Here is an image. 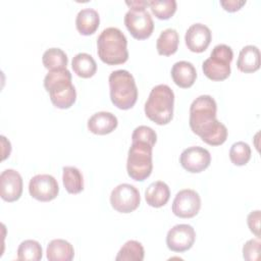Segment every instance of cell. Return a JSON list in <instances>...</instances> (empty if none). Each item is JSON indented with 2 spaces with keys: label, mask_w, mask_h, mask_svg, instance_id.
Returning <instances> with one entry per match:
<instances>
[{
  "label": "cell",
  "mask_w": 261,
  "mask_h": 261,
  "mask_svg": "<svg viewBox=\"0 0 261 261\" xmlns=\"http://www.w3.org/2000/svg\"><path fill=\"white\" fill-rule=\"evenodd\" d=\"M216 101L210 95L199 96L190 106L191 129L211 146H219L227 138V128L216 118Z\"/></svg>",
  "instance_id": "obj_1"
},
{
  "label": "cell",
  "mask_w": 261,
  "mask_h": 261,
  "mask_svg": "<svg viewBox=\"0 0 261 261\" xmlns=\"http://www.w3.org/2000/svg\"><path fill=\"white\" fill-rule=\"evenodd\" d=\"M44 87L53 105L60 109L71 107L76 100V91L67 68L49 70L44 79Z\"/></svg>",
  "instance_id": "obj_2"
},
{
  "label": "cell",
  "mask_w": 261,
  "mask_h": 261,
  "mask_svg": "<svg viewBox=\"0 0 261 261\" xmlns=\"http://www.w3.org/2000/svg\"><path fill=\"white\" fill-rule=\"evenodd\" d=\"M97 53L106 64L124 63L128 59L125 35L118 28L109 27L104 29L97 39Z\"/></svg>",
  "instance_id": "obj_3"
},
{
  "label": "cell",
  "mask_w": 261,
  "mask_h": 261,
  "mask_svg": "<svg viewBox=\"0 0 261 261\" xmlns=\"http://www.w3.org/2000/svg\"><path fill=\"white\" fill-rule=\"evenodd\" d=\"M174 93L167 85L155 86L145 103V114L153 122L163 125L170 122L173 117Z\"/></svg>",
  "instance_id": "obj_4"
},
{
  "label": "cell",
  "mask_w": 261,
  "mask_h": 261,
  "mask_svg": "<svg viewBox=\"0 0 261 261\" xmlns=\"http://www.w3.org/2000/svg\"><path fill=\"white\" fill-rule=\"evenodd\" d=\"M111 102L119 109L132 108L138 99V88L133 74L125 69H117L109 74Z\"/></svg>",
  "instance_id": "obj_5"
},
{
  "label": "cell",
  "mask_w": 261,
  "mask_h": 261,
  "mask_svg": "<svg viewBox=\"0 0 261 261\" xmlns=\"http://www.w3.org/2000/svg\"><path fill=\"white\" fill-rule=\"evenodd\" d=\"M153 146L141 141H132L129 147L126 170L129 177L137 181H143L150 176L153 169Z\"/></svg>",
  "instance_id": "obj_6"
},
{
  "label": "cell",
  "mask_w": 261,
  "mask_h": 261,
  "mask_svg": "<svg viewBox=\"0 0 261 261\" xmlns=\"http://www.w3.org/2000/svg\"><path fill=\"white\" fill-rule=\"evenodd\" d=\"M233 58L232 49L225 44L214 46L210 57L202 63L204 74L212 81H223L230 74V62Z\"/></svg>",
  "instance_id": "obj_7"
},
{
  "label": "cell",
  "mask_w": 261,
  "mask_h": 261,
  "mask_svg": "<svg viewBox=\"0 0 261 261\" xmlns=\"http://www.w3.org/2000/svg\"><path fill=\"white\" fill-rule=\"evenodd\" d=\"M124 24L137 40L149 38L154 30L153 18L145 6L129 7L124 15Z\"/></svg>",
  "instance_id": "obj_8"
},
{
  "label": "cell",
  "mask_w": 261,
  "mask_h": 261,
  "mask_svg": "<svg viewBox=\"0 0 261 261\" xmlns=\"http://www.w3.org/2000/svg\"><path fill=\"white\" fill-rule=\"evenodd\" d=\"M141 202L139 190L130 184L116 186L110 194V204L120 213H130L136 210Z\"/></svg>",
  "instance_id": "obj_9"
},
{
  "label": "cell",
  "mask_w": 261,
  "mask_h": 261,
  "mask_svg": "<svg viewBox=\"0 0 261 261\" xmlns=\"http://www.w3.org/2000/svg\"><path fill=\"white\" fill-rule=\"evenodd\" d=\"M201 208V198L192 189L180 190L172 202V212L180 218H192L198 214Z\"/></svg>",
  "instance_id": "obj_10"
},
{
  "label": "cell",
  "mask_w": 261,
  "mask_h": 261,
  "mask_svg": "<svg viewBox=\"0 0 261 261\" xmlns=\"http://www.w3.org/2000/svg\"><path fill=\"white\" fill-rule=\"evenodd\" d=\"M29 192L34 199L49 202L58 196L59 186L51 174H36L29 182Z\"/></svg>",
  "instance_id": "obj_11"
},
{
  "label": "cell",
  "mask_w": 261,
  "mask_h": 261,
  "mask_svg": "<svg viewBox=\"0 0 261 261\" xmlns=\"http://www.w3.org/2000/svg\"><path fill=\"white\" fill-rule=\"evenodd\" d=\"M196 240V232L192 225L180 223L171 227L166 236V245L173 252L190 250Z\"/></svg>",
  "instance_id": "obj_12"
},
{
  "label": "cell",
  "mask_w": 261,
  "mask_h": 261,
  "mask_svg": "<svg viewBox=\"0 0 261 261\" xmlns=\"http://www.w3.org/2000/svg\"><path fill=\"white\" fill-rule=\"evenodd\" d=\"M179 162L187 171L198 173L205 170L210 165L211 155L209 151L203 147L192 146L181 152Z\"/></svg>",
  "instance_id": "obj_13"
},
{
  "label": "cell",
  "mask_w": 261,
  "mask_h": 261,
  "mask_svg": "<svg viewBox=\"0 0 261 261\" xmlns=\"http://www.w3.org/2000/svg\"><path fill=\"white\" fill-rule=\"evenodd\" d=\"M22 177L15 169H5L0 174V196L6 202L18 200L22 193Z\"/></svg>",
  "instance_id": "obj_14"
},
{
  "label": "cell",
  "mask_w": 261,
  "mask_h": 261,
  "mask_svg": "<svg viewBox=\"0 0 261 261\" xmlns=\"http://www.w3.org/2000/svg\"><path fill=\"white\" fill-rule=\"evenodd\" d=\"M211 39L212 33L210 29L201 22L191 24L185 35V41L188 49L196 53L205 51L209 46Z\"/></svg>",
  "instance_id": "obj_15"
},
{
  "label": "cell",
  "mask_w": 261,
  "mask_h": 261,
  "mask_svg": "<svg viewBox=\"0 0 261 261\" xmlns=\"http://www.w3.org/2000/svg\"><path fill=\"white\" fill-rule=\"evenodd\" d=\"M118 124L117 117L107 111L94 113L88 119V128L95 135H107L113 132Z\"/></svg>",
  "instance_id": "obj_16"
},
{
  "label": "cell",
  "mask_w": 261,
  "mask_h": 261,
  "mask_svg": "<svg viewBox=\"0 0 261 261\" xmlns=\"http://www.w3.org/2000/svg\"><path fill=\"white\" fill-rule=\"evenodd\" d=\"M171 77L174 84L180 88H190L197 79V71L193 63L180 60L175 62L171 68Z\"/></svg>",
  "instance_id": "obj_17"
},
{
  "label": "cell",
  "mask_w": 261,
  "mask_h": 261,
  "mask_svg": "<svg viewBox=\"0 0 261 261\" xmlns=\"http://www.w3.org/2000/svg\"><path fill=\"white\" fill-rule=\"evenodd\" d=\"M100 23V16L97 10L94 8H83L81 9L75 17V27L80 34L89 36L94 34Z\"/></svg>",
  "instance_id": "obj_18"
},
{
  "label": "cell",
  "mask_w": 261,
  "mask_h": 261,
  "mask_svg": "<svg viewBox=\"0 0 261 261\" xmlns=\"http://www.w3.org/2000/svg\"><path fill=\"white\" fill-rule=\"evenodd\" d=\"M239 70L245 73H252L260 67V51L257 46L247 45L242 48L237 61Z\"/></svg>",
  "instance_id": "obj_19"
},
{
  "label": "cell",
  "mask_w": 261,
  "mask_h": 261,
  "mask_svg": "<svg viewBox=\"0 0 261 261\" xmlns=\"http://www.w3.org/2000/svg\"><path fill=\"white\" fill-rule=\"evenodd\" d=\"M170 197L169 187L162 180H157L148 186L145 191V199L148 205L155 208L164 206Z\"/></svg>",
  "instance_id": "obj_20"
},
{
  "label": "cell",
  "mask_w": 261,
  "mask_h": 261,
  "mask_svg": "<svg viewBox=\"0 0 261 261\" xmlns=\"http://www.w3.org/2000/svg\"><path fill=\"white\" fill-rule=\"evenodd\" d=\"M46 256L49 261H71L74 257V249L69 242L55 239L48 244Z\"/></svg>",
  "instance_id": "obj_21"
},
{
  "label": "cell",
  "mask_w": 261,
  "mask_h": 261,
  "mask_svg": "<svg viewBox=\"0 0 261 261\" xmlns=\"http://www.w3.org/2000/svg\"><path fill=\"white\" fill-rule=\"evenodd\" d=\"M179 37L176 30L168 28L162 31L156 41V48L160 55L169 56L176 52L178 48Z\"/></svg>",
  "instance_id": "obj_22"
},
{
  "label": "cell",
  "mask_w": 261,
  "mask_h": 261,
  "mask_svg": "<svg viewBox=\"0 0 261 261\" xmlns=\"http://www.w3.org/2000/svg\"><path fill=\"white\" fill-rule=\"evenodd\" d=\"M71 67L76 75L89 79L93 76L97 71V63L92 55L88 53H77L71 61Z\"/></svg>",
  "instance_id": "obj_23"
},
{
  "label": "cell",
  "mask_w": 261,
  "mask_h": 261,
  "mask_svg": "<svg viewBox=\"0 0 261 261\" xmlns=\"http://www.w3.org/2000/svg\"><path fill=\"white\" fill-rule=\"evenodd\" d=\"M62 181L69 194H79L84 190V176L81 170L74 166L62 168Z\"/></svg>",
  "instance_id": "obj_24"
},
{
  "label": "cell",
  "mask_w": 261,
  "mask_h": 261,
  "mask_svg": "<svg viewBox=\"0 0 261 261\" xmlns=\"http://www.w3.org/2000/svg\"><path fill=\"white\" fill-rule=\"evenodd\" d=\"M145 256L143 245L135 240L127 241L118 251L116 261H142Z\"/></svg>",
  "instance_id": "obj_25"
},
{
  "label": "cell",
  "mask_w": 261,
  "mask_h": 261,
  "mask_svg": "<svg viewBox=\"0 0 261 261\" xmlns=\"http://www.w3.org/2000/svg\"><path fill=\"white\" fill-rule=\"evenodd\" d=\"M43 65L49 69H60L66 68L68 63V58L65 52L60 48H49L47 49L42 56Z\"/></svg>",
  "instance_id": "obj_26"
},
{
  "label": "cell",
  "mask_w": 261,
  "mask_h": 261,
  "mask_svg": "<svg viewBox=\"0 0 261 261\" xmlns=\"http://www.w3.org/2000/svg\"><path fill=\"white\" fill-rule=\"evenodd\" d=\"M43 250L39 242L35 240H25L21 242L17 248L18 260L39 261L42 259Z\"/></svg>",
  "instance_id": "obj_27"
},
{
  "label": "cell",
  "mask_w": 261,
  "mask_h": 261,
  "mask_svg": "<svg viewBox=\"0 0 261 261\" xmlns=\"http://www.w3.org/2000/svg\"><path fill=\"white\" fill-rule=\"evenodd\" d=\"M148 5L153 14L159 19L170 18L176 10L175 0H150L148 1Z\"/></svg>",
  "instance_id": "obj_28"
},
{
  "label": "cell",
  "mask_w": 261,
  "mask_h": 261,
  "mask_svg": "<svg viewBox=\"0 0 261 261\" xmlns=\"http://www.w3.org/2000/svg\"><path fill=\"white\" fill-rule=\"evenodd\" d=\"M229 158L237 166L247 164L251 158V148L249 144L243 141L233 143L229 149Z\"/></svg>",
  "instance_id": "obj_29"
},
{
  "label": "cell",
  "mask_w": 261,
  "mask_h": 261,
  "mask_svg": "<svg viewBox=\"0 0 261 261\" xmlns=\"http://www.w3.org/2000/svg\"><path fill=\"white\" fill-rule=\"evenodd\" d=\"M132 141H141L154 146L157 141V135L152 127L147 125H139L133 132Z\"/></svg>",
  "instance_id": "obj_30"
},
{
  "label": "cell",
  "mask_w": 261,
  "mask_h": 261,
  "mask_svg": "<svg viewBox=\"0 0 261 261\" xmlns=\"http://www.w3.org/2000/svg\"><path fill=\"white\" fill-rule=\"evenodd\" d=\"M260 241L258 239H252L245 243L243 247V257L248 261H257L259 259Z\"/></svg>",
  "instance_id": "obj_31"
},
{
  "label": "cell",
  "mask_w": 261,
  "mask_h": 261,
  "mask_svg": "<svg viewBox=\"0 0 261 261\" xmlns=\"http://www.w3.org/2000/svg\"><path fill=\"white\" fill-rule=\"evenodd\" d=\"M247 223L250 230L257 237H260V210H255L249 213Z\"/></svg>",
  "instance_id": "obj_32"
},
{
  "label": "cell",
  "mask_w": 261,
  "mask_h": 261,
  "mask_svg": "<svg viewBox=\"0 0 261 261\" xmlns=\"http://www.w3.org/2000/svg\"><path fill=\"white\" fill-rule=\"evenodd\" d=\"M246 4V0H221L220 5L229 12H234L239 10L242 6Z\"/></svg>",
  "instance_id": "obj_33"
},
{
  "label": "cell",
  "mask_w": 261,
  "mask_h": 261,
  "mask_svg": "<svg viewBox=\"0 0 261 261\" xmlns=\"http://www.w3.org/2000/svg\"><path fill=\"white\" fill-rule=\"evenodd\" d=\"M125 4L129 7H139V6H149L148 1L145 0H132V1H125Z\"/></svg>",
  "instance_id": "obj_34"
}]
</instances>
